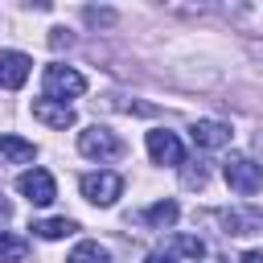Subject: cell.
Returning a JSON list of instances; mask_svg holds the SVG:
<instances>
[{"label": "cell", "mask_w": 263, "mask_h": 263, "mask_svg": "<svg viewBox=\"0 0 263 263\" xmlns=\"http://www.w3.org/2000/svg\"><path fill=\"white\" fill-rule=\"evenodd\" d=\"M177 214H181V210H177V201H168V197H164V201H156V205H148V210H144L140 218H144L148 226H156V230H168V226L177 222Z\"/></svg>", "instance_id": "cell-11"}, {"label": "cell", "mask_w": 263, "mask_h": 263, "mask_svg": "<svg viewBox=\"0 0 263 263\" xmlns=\"http://www.w3.org/2000/svg\"><path fill=\"white\" fill-rule=\"evenodd\" d=\"M33 119H41L45 127H58V132L74 127V111H70V103H53V99H33Z\"/></svg>", "instance_id": "cell-8"}, {"label": "cell", "mask_w": 263, "mask_h": 263, "mask_svg": "<svg viewBox=\"0 0 263 263\" xmlns=\"http://www.w3.org/2000/svg\"><path fill=\"white\" fill-rule=\"evenodd\" d=\"M78 152L90 156V160H99V164H107V160H119L123 156V144H119V136L111 127L90 123L86 132H78Z\"/></svg>", "instance_id": "cell-1"}, {"label": "cell", "mask_w": 263, "mask_h": 263, "mask_svg": "<svg viewBox=\"0 0 263 263\" xmlns=\"http://www.w3.org/2000/svg\"><path fill=\"white\" fill-rule=\"evenodd\" d=\"M181 177H185V185H189V189H201V185H205V164H201V160H193V164H185V168H181Z\"/></svg>", "instance_id": "cell-17"}, {"label": "cell", "mask_w": 263, "mask_h": 263, "mask_svg": "<svg viewBox=\"0 0 263 263\" xmlns=\"http://www.w3.org/2000/svg\"><path fill=\"white\" fill-rule=\"evenodd\" d=\"M16 193L29 197L33 205H49V201L58 197V185H53V177H49L45 168H25V173L16 177Z\"/></svg>", "instance_id": "cell-5"}, {"label": "cell", "mask_w": 263, "mask_h": 263, "mask_svg": "<svg viewBox=\"0 0 263 263\" xmlns=\"http://www.w3.org/2000/svg\"><path fill=\"white\" fill-rule=\"evenodd\" d=\"M25 259H29V242L21 234L0 230V263H25Z\"/></svg>", "instance_id": "cell-13"}, {"label": "cell", "mask_w": 263, "mask_h": 263, "mask_svg": "<svg viewBox=\"0 0 263 263\" xmlns=\"http://www.w3.org/2000/svg\"><path fill=\"white\" fill-rule=\"evenodd\" d=\"M66 263H111V255H107V247H99V242H78Z\"/></svg>", "instance_id": "cell-15"}, {"label": "cell", "mask_w": 263, "mask_h": 263, "mask_svg": "<svg viewBox=\"0 0 263 263\" xmlns=\"http://www.w3.org/2000/svg\"><path fill=\"white\" fill-rule=\"evenodd\" d=\"M0 218H8V201H0Z\"/></svg>", "instance_id": "cell-20"}, {"label": "cell", "mask_w": 263, "mask_h": 263, "mask_svg": "<svg viewBox=\"0 0 263 263\" xmlns=\"http://www.w3.org/2000/svg\"><path fill=\"white\" fill-rule=\"evenodd\" d=\"M82 90H86V78L74 66H45V99L66 103V99H78Z\"/></svg>", "instance_id": "cell-3"}, {"label": "cell", "mask_w": 263, "mask_h": 263, "mask_svg": "<svg viewBox=\"0 0 263 263\" xmlns=\"http://www.w3.org/2000/svg\"><path fill=\"white\" fill-rule=\"evenodd\" d=\"M173 251H181V255H189V259H201V255H205V242L193 238V234H177V238H173Z\"/></svg>", "instance_id": "cell-16"}, {"label": "cell", "mask_w": 263, "mask_h": 263, "mask_svg": "<svg viewBox=\"0 0 263 263\" xmlns=\"http://www.w3.org/2000/svg\"><path fill=\"white\" fill-rule=\"evenodd\" d=\"M37 156V148L21 136H0V164H29Z\"/></svg>", "instance_id": "cell-10"}, {"label": "cell", "mask_w": 263, "mask_h": 263, "mask_svg": "<svg viewBox=\"0 0 263 263\" xmlns=\"http://www.w3.org/2000/svg\"><path fill=\"white\" fill-rule=\"evenodd\" d=\"M222 177H226V185H230L234 193L251 197V193H259V185H263V164H255L251 156H226V160H222Z\"/></svg>", "instance_id": "cell-2"}, {"label": "cell", "mask_w": 263, "mask_h": 263, "mask_svg": "<svg viewBox=\"0 0 263 263\" xmlns=\"http://www.w3.org/2000/svg\"><path fill=\"white\" fill-rule=\"evenodd\" d=\"M29 70H33L29 53H21V49H0V86H4V90H21V86L29 82Z\"/></svg>", "instance_id": "cell-6"}, {"label": "cell", "mask_w": 263, "mask_h": 263, "mask_svg": "<svg viewBox=\"0 0 263 263\" xmlns=\"http://www.w3.org/2000/svg\"><path fill=\"white\" fill-rule=\"evenodd\" d=\"M189 136H193L197 148H222V144H230V127L218 123V119H197L189 127Z\"/></svg>", "instance_id": "cell-9"}, {"label": "cell", "mask_w": 263, "mask_h": 263, "mask_svg": "<svg viewBox=\"0 0 263 263\" xmlns=\"http://www.w3.org/2000/svg\"><path fill=\"white\" fill-rule=\"evenodd\" d=\"M78 189H82L86 201H95V205H111V201L123 193V177H119V173H86V177L78 181Z\"/></svg>", "instance_id": "cell-4"}, {"label": "cell", "mask_w": 263, "mask_h": 263, "mask_svg": "<svg viewBox=\"0 0 263 263\" xmlns=\"http://www.w3.org/2000/svg\"><path fill=\"white\" fill-rule=\"evenodd\" d=\"M33 230H37L41 238H70V234L78 230V222H74V218H41V222H33Z\"/></svg>", "instance_id": "cell-14"}, {"label": "cell", "mask_w": 263, "mask_h": 263, "mask_svg": "<svg viewBox=\"0 0 263 263\" xmlns=\"http://www.w3.org/2000/svg\"><path fill=\"white\" fill-rule=\"evenodd\" d=\"M144 263H177V259H173V255H168V251H152V255H148V259H144Z\"/></svg>", "instance_id": "cell-18"}, {"label": "cell", "mask_w": 263, "mask_h": 263, "mask_svg": "<svg viewBox=\"0 0 263 263\" xmlns=\"http://www.w3.org/2000/svg\"><path fill=\"white\" fill-rule=\"evenodd\" d=\"M238 263H263V251H247V255H242Z\"/></svg>", "instance_id": "cell-19"}, {"label": "cell", "mask_w": 263, "mask_h": 263, "mask_svg": "<svg viewBox=\"0 0 263 263\" xmlns=\"http://www.w3.org/2000/svg\"><path fill=\"white\" fill-rule=\"evenodd\" d=\"M148 156H152L156 164H185V148H181V140H177L173 132H164V127L148 132Z\"/></svg>", "instance_id": "cell-7"}, {"label": "cell", "mask_w": 263, "mask_h": 263, "mask_svg": "<svg viewBox=\"0 0 263 263\" xmlns=\"http://www.w3.org/2000/svg\"><path fill=\"white\" fill-rule=\"evenodd\" d=\"M218 218H222L226 234H251V230H259V214H247V210H222Z\"/></svg>", "instance_id": "cell-12"}]
</instances>
